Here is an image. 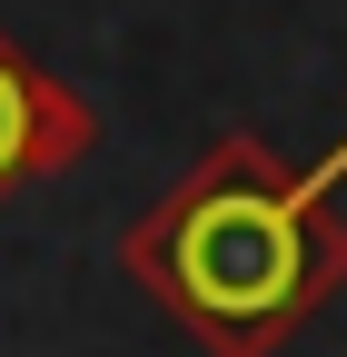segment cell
<instances>
[{"mask_svg":"<svg viewBox=\"0 0 347 357\" xmlns=\"http://www.w3.org/2000/svg\"><path fill=\"white\" fill-rule=\"evenodd\" d=\"M149 268L208 328L219 318H278L298 298V278H308V218L258 169V149H219V169L149 229Z\"/></svg>","mask_w":347,"mask_h":357,"instance_id":"cell-1","label":"cell"},{"mask_svg":"<svg viewBox=\"0 0 347 357\" xmlns=\"http://www.w3.org/2000/svg\"><path fill=\"white\" fill-rule=\"evenodd\" d=\"M79 139V119H70V100H50L10 50H0V178H10L30 149H70Z\"/></svg>","mask_w":347,"mask_h":357,"instance_id":"cell-2","label":"cell"}]
</instances>
